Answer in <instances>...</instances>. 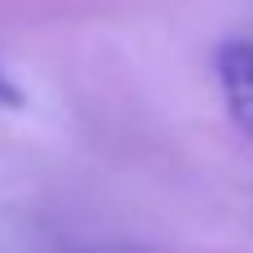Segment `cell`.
Masks as SVG:
<instances>
[{
    "label": "cell",
    "mask_w": 253,
    "mask_h": 253,
    "mask_svg": "<svg viewBox=\"0 0 253 253\" xmlns=\"http://www.w3.org/2000/svg\"><path fill=\"white\" fill-rule=\"evenodd\" d=\"M213 67H218V89L227 98L236 129L253 142V40H227Z\"/></svg>",
    "instance_id": "6da1fadb"
},
{
    "label": "cell",
    "mask_w": 253,
    "mask_h": 253,
    "mask_svg": "<svg viewBox=\"0 0 253 253\" xmlns=\"http://www.w3.org/2000/svg\"><path fill=\"white\" fill-rule=\"evenodd\" d=\"M0 102H4V107H22V93H18V84H13L4 71H0Z\"/></svg>",
    "instance_id": "7a4b0ae2"
}]
</instances>
